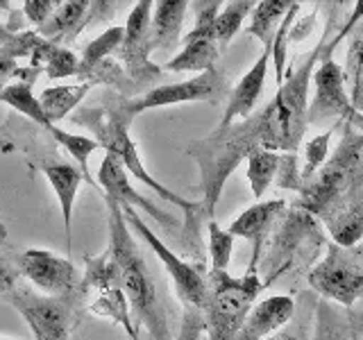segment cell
<instances>
[{"label":"cell","instance_id":"1","mask_svg":"<svg viewBox=\"0 0 363 340\" xmlns=\"http://www.w3.org/2000/svg\"><path fill=\"white\" fill-rule=\"evenodd\" d=\"M336 9H332V21L327 23L320 41L306 55V60L298 68H289L284 75L281 86L264 109L255 116H247L230 128H216L207 139L193 141L189 145L191 157L200 168V186H202V211L209 220H213V209L220 200L225 181L236 170V166L247 159L255 150L295 154L302 143V136L309 128L306 107H309V82L313 68L320 60L325 45L329 41L332 23Z\"/></svg>","mask_w":363,"mask_h":340},{"label":"cell","instance_id":"2","mask_svg":"<svg viewBox=\"0 0 363 340\" xmlns=\"http://www.w3.org/2000/svg\"><path fill=\"white\" fill-rule=\"evenodd\" d=\"M132 113L128 109V98H109V102L105 107H77L71 113V120L79 128H84L89 132H94L98 136V145L102 147L105 152H111L113 157L118 159L121 166L132 173L139 181L147 188H152L159 198L164 202L173 204V207L184 211V236L182 241L184 245L191 247V252H198L200 249V222L204 218V211H202V202H191L186 198L177 196L175 191L166 188L164 184L147 173L139 150L130 136V125H132Z\"/></svg>","mask_w":363,"mask_h":340},{"label":"cell","instance_id":"3","mask_svg":"<svg viewBox=\"0 0 363 340\" xmlns=\"http://www.w3.org/2000/svg\"><path fill=\"white\" fill-rule=\"evenodd\" d=\"M109 209V264L113 270V286H116L132 311V320H139L152 340H175L170 334L168 317L159 302L157 281L147 268L143 254L136 247L132 230L121 207L113 200L105 198Z\"/></svg>","mask_w":363,"mask_h":340},{"label":"cell","instance_id":"4","mask_svg":"<svg viewBox=\"0 0 363 340\" xmlns=\"http://www.w3.org/2000/svg\"><path fill=\"white\" fill-rule=\"evenodd\" d=\"M354 130L345 125L343 139L327 166L304 181L295 204L325 225L340 213L363 207V132Z\"/></svg>","mask_w":363,"mask_h":340},{"label":"cell","instance_id":"5","mask_svg":"<svg viewBox=\"0 0 363 340\" xmlns=\"http://www.w3.org/2000/svg\"><path fill=\"white\" fill-rule=\"evenodd\" d=\"M121 211L125 215V220H128L130 230H134L147 245H150L157 259L164 264L170 281H173L182 311H184V320H182V332L177 340H198V336L204 332V327H207V306H209L207 277L202 275V270L198 266L182 261L173 249L159 241L157 234L139 218L136 209L123 207Z\"/></svg>","mask_w":363,"mask_h":340},{"label":"cell","instance_id":"6","mask_svg":"<svg viewBox=\"0 0 363 340\" xmlns=\"http://www.w3.org/2000/svg\"><path fill=\"white\" fill-rule=\"evenodd\" d=\"M361 16H363V0H359L354 5V11L350 14L345 26H340L334 37L327 41L320 60H318V64L313 68V75H311L313 98H311V105L306 107V120L309 123L338 118L340 123L359 128L363 132V118L354 111V107H352V102H350V96H347L343 66L334 62L336 45L352 32V28L361 21Z\"/></svg>","mask_w":363,"mask_h":340},{"label":"cell","instance_id":"7","mask_svg":"<svg viewBox=\"0 0 363 340\" xmlns=\"http://www.w3.org/2000/svg\"><path fill=\"white\" fill-rule=\"evenodd\" d=\"M209 306H207V334L209 340H234L245 315L255 306L259 293L266 283L259 279L257 270H245L243 277H232L230 272L209 270Z\"/></svg>","mask_w":363,"mask_h":340},{"label":"cell","instance_id":"8","mask_svg":"<svg viewBox=\"0 0 363 340\" xmlns=\"http://www.w3.org/2000/svg\"><path fill=\"white\" fill-rule=\"evenodd\" d=\"M84 293L86 288L66 295H39L23 283H16L5 300L23 315L34 340H71L82 313Z\"/></svg>","mask_w":363,"mask_h":340},{"label":"cell","instance_id":"9","mask_svg":"<svg viewBox=\"0 0 363 340\" xmlns=\"http://www.w3.org/2000/svg\"><path fill=\"white\" fill-rule=\"evenodd\" d=\"M309 286L325 300L352 306L363 298V264L350 249L327 243L325 259L309 272Z\"/></svg>","mask_w":363,"mask_h":340},{"label":"cell","instance_id":"10","mask_svg":"<svg viewBox=\"0 0 363 340\" xmlns=\"http://www.w3.org/2000/svg\"><path fill=\"white\" fill-rule=\"evenodd\" d=\"M196 14L193 30L184 37L179 55L166 62L162 71L168 73H207L216 68L218 62V43L213 39V21L218 16V9L223 7L218 0H207V3H189Z\"/></svg>","mask_w":363,"mask_h":340},{"label":"cell","instance_id":"11","mask_svg":"<svg viewBox=\"0 0 363 340\" xmlns=\"http://www.w3.org/2000/svg\"><path fill=\"white\" fill-rule=\"evenodd\" d=\"M150 0L134 5L128 21L123 26V41L116 57L123 64V71L136 86H145L162 75V68L150 64L152 41H150V18H152Z\"/></svg>","mask_w":363,"mask_h":340},{"label":"cell","instance_id":"12","mask_svg":"<svg viewBox=\"0 0 363 340\" xmlns=\"http://www.w3.org/2000/svg\"><path fill=\"white\" fill-rule=\"evenodd\" d=\"M225 75L218 68H211L207 73H200L196 77L186 79V82H175V84H157L150 89L143 98H132L128 100V109L132 116L143 113L147 109H159V107H173L182 105V102H198V100H209L218 102L225 98Z\"/></svg>","mask_w":363,"mask_h":340},{"label":"cell","instance_id":"13","mask_svg":"<svg viewBox=\"0 0 363 340\" xmlns=\"http://www.w3.org/2000/svg\"><path fill=\"white\" fill-rule=\"evenodd\" d=\"M18 272L45 295H66L84 288L79 270L71 259H62L45 249H26L16 259Z\"/></svg>","mask_w":363,"mask_h":340},{"label":"cell","instance_id":"14","mask_svg":"<svg viewBox=\"0 0 363 340\" xmlns=\"http://www.w3.org/2000/svg\"><path fill=\"white\" fill-rule=\"evenodd\" d=\"M98 186L100 191H105V198L113 200L118 207H132V209H143L147 215L162 225V227H173L175 225V215H170L164 209H157L155 204L139 196V191H134L130 184V177H128V170L121 166V162L111 152L105 154L102 164L98 168Z\"/></svg>","mask_w":363,"mask_h":340},{"label":"cell","instance_id":"15","mask_svg":"<svg viewBox=\"0 0 363 340\" xmlns=\"http://www.w3.org/2000/svg\"><path fill=\"white\" fill-rule=\"evenodd\" d=\"M279 218H281L279 232L275 234V243L270 247V266H279L277 277L289 268V259L298 252L306 241L323 243L320 227H318L311 213L293 207L284 211Z\"/></svg>","mask_w":363,"mask_h":340},{"label":"cell","instance_id":"16","mask_svg":"<svg viewBox=\"0 0 363 340\" xmlns=\"http://www.w3.org/2000/svg\"><path fill=\"white\" fill-rule=\"evenodd\" d=\"M284 211H286V202L284 200L257 202L227 227V232L234 238H245V241L252 243V259H250L247 270H259V259H261V252H264L266 238L272 234L275 220Z\"/></svg>","mask_w":363,"mask_h":340},{"label":"cell","instance_id":"17","mask_svg":"<svg viewBox=\"0 0 363 340\" xmlns=\"http://www.w3.org/2000/svg\"><path fill=\"white\" fill-rule=\"evenodd\" d=\"M39 170L45 175V179L50 181L55 196H57V200H60L64 227H66V252L71 254V243H73L71 222H73V204L77 198V188L82 181H89V184L96 186L98 191H100V186H98L96 179L86 177L79 166L68 164V162H60V159H52V162H48V164H39Z\"/></svg>","mask_w":363,"mask_h":340},{"label":"cell","instance_id":"18","mask_svg":"<svg viewBox=\"0 0 363 340\" xmlns=\"http://www.w3.org/2000/svg\"><path fill=\"white\" fill-rule=\"evenodd\" d=\"M268 64H270V48H264V52H261V57L255 62V66L238 79V84L232 89V94L227 96V107H225L223 120L218 128H230L232 123L252 116V111L261 98V91L266 86Z\"/></svg>","mask_w":363,"mask_h":340},{"label":"cell","instance_id":"19","mask_svg":"<svg viewBox=\"0 0 363 340\" xmlns=\"http://www.w3.org/2000/svg\"><path fill=\"white\" fill-rule=\"evenodd\" d=\"M295 313V302L289 295H270L257 302L238 329L234 340H264L286 324Z\"/></svg>","mask_w":363,"mask_h":340},{"label":"cell","instance_id":"20","mask_svg":"<svg viewBox=\"0 0 363 340\" xmlns=\"http://www.w3.org/2000/svg\"><path fill=\"white\" fill-rule=\"evenodd\" d=\"M91 7H94V3H89V0H68V3H60V7L55 9V14L37 30V34L45 41L66 48V45L94 21L96 9H91Z\"/></svg>","mask_w":363,"mask_h":340},{"label":"cell","instance_id":"21","mask_svg":"<svg viewBox=\"0 0 363 340\" xmlns=\"http://www.w3.org/2000/svg\"><path fill=\"white\" fill-rule=\"evenodd\" d=\"M186 9L189 3H184V0H162V3L152 5V18H150L152 50L175 48L182 34V26H184Z\"/></svg>","mask_w":363,"mask_h":340},{"label":"cell","instance_id":"22","mask_svg":"<svg viewBox=\"0 0 363 340\" xmlns=\"http://www.w3.org/2000/svg\"><path fill=\"white\" fill-rule=\"evenodd\" d=\"M347 55H345V82L350 84V102L354 111L363 118V21H359L347 34Z\"/></svg>","mask_w":363,"mask_h":340},{"label":"cell","instance_id":"23","mask_svg":"<svg viewBox=\"0 0 363 340\" xmlns=\"http://www.w3.org/2000/svg\"><path fill=\"white\" fill-rule=\"evenodd\" d=\"M89 91H91V86L84 82L68 84V86H50V89H45L37 100H39L43 113L48 116V120L57 125L66 116H71V113L79 107V102L86 98Z\"/></svg>","mask_w":363,"mask_h":340},{"label":"cell","instance_id":"24","mask_svg":"<svg viewBox=\"0 0 363 340\" xmlns=\"http://www.w3.org/2000/svg\"><path fill=\"white\" fill-rule=\"evenodd\" d=\"M293 3L289 0H261L252 9V18H250L247 34L257 37L264 48H272V39L279 28L281 18L286 16V11L291 9Z\"/></svg>","mask_w":363,"mask_h":340},{"label":"cell","instance_id":"25","mask_svg":"<svg viewBox=\"0 0 363 340\" xmlns=\"http://www.w3.org/2000/svg\"><path fill=\"white\" fill-rule=\"evenodd\" d=\"M255 5L257 3H250V0H234V3H227L223 11H218L213 21V39L218 43V50H225L230 45L236 32L243 28L247 14H252Z\"/></svg>","mask_w":363,"mask_h":340},{"label":"cell","instance_id":"26","mask_svg":"<svg viewBox=\"0 0 363 340\" xmlns=\"http://www.w3.org/2000/svg\"><path fill=\"white\" fill-rule=\"evenodd\" d=\"M247 181L252 188V196L259 200L264 198V193L277 177L279 168V152H268V150H255L247 154Z\"/></svg>","mask_w":363,"mask_h":340},{"label":"cell","instance_id":"27","mask_svg":"<svg viewBox=\"0 0 363 340\" xmlns=\"http://www.w3.org/2000/svg\"><path fill=\"white\" fill-rule=\"evenodd\" d=\"M300 11V3H293L291 9L286 11V16L281 18L279 28L275 32V39H272V48H270V60H272V68H275V82L277 86H281L284 75H286V64H289V45H291V28L295 18H298Z\"/></svg>","mask_w":363,"mask_h":340},{"label":"cell","instance_id":"28","mask_svg":"<svg viewBox=\"0 0 363 340\" xmlns=\"http://www.w3.org/2000/svg\"><path fill=\"white\" fill-rule=\"evenodd\" d=\"M123 41V28H109L100 34L98 39H94L89 45H84L82 60H79V71L82 68L96 66L102 60H109L111 55H116Z\"/></svg>","mask_w":363,"mask_h":340},{"label":"cell","instance_id":"29","mask_svg":"<svg viewBox=\"0 0 363 340\" xmlns=\"http://www.w3.org/2000/svg\"><path fill=\"white\" fill-rule=\"evenodd\" d=\"M209 230V256H211V270L213 272H227L232 261V252H234V236L223 230V227L209 220L207 225Z\"/></svg>","mask_w":363,"mask_h":340},{"label":"cell","instance_id":"30","mask_svg":"<svg viewBox=\"0 0 363 340\" xmlns=\"http://www.w3.org/2000/svg\"><path fill=\"white\" fill-rule=\"evenodd\" d=\"M336 132V125L329 128L327 132L313 136V139L304 145V168H300L302 173V184L306 179H311L318 170H320L329 157V143H332V134Z\"/></svg>","mask_w":363,"mask_h":340},{"label":"cell","instance_id":"31","mask_svg":"<svg viewBox=\"0 0 363 340\" xmlns=\"http://www.w3.org/2000/svg\"><path fill=\"white\" fill-rule=\"evenodd\" d=\"M313 340H345V324L325 302L318 306V327Z\"/></svg>","mask_w":363,"mask_h":340},{"label":"cell","instance_id":"32","mask_svg":"<svg viewBox=\"0 0 363 340\" xmlns=\"http://www.w3.org/2000/svg\"><path fill=\"white\" fill-rule=\"evenodd\" d=\"M18 57L14 55V50H11V45H7L5 50H0V94L9 86L7 82L9 79H26V77H32V75H41L43 68H18L16 64Z\"/></svg>","mask_w":363,"mask_h":340},{"label":"cell","instance_id":"33","mask_svg":"<svg viewBox=\"0 0 363 340\" xmlns=\"http://www.w3.org/2000/svg\"><path fill=\"white\" fill-rule=\"evenodd\" d=\"M277 186L284 191H298L302 188V173L298 166V154H279V168H277Z\"/></svg>","mask_w":363,"mask_h":340},{"label":"cell","instance_id":"34","mask_svg":"<svg viewBox=\"0 0 363 340\" xmlns=\"http://www.w3.org/2000/svg\"><path fill=\"white\" fill-rule=\"evenodd\" d=\"M57 7H60L57 0H26V3H23V14H26V18L39 30L43 23L55 14Z\"/></svg>","mask_w":363,"mask_h":340},{"label":"cell","instance_id":"35","mask_svg":"<svg viewBox=\"0 0 363 340\" xmlns=\"http://www.w3.org/2000/svg\"><path fill=\"white\" fill-rule=\"evenodd\" d=\"M18 279H21L18 266L0 256V300H5L7 295L16 288Z\"/></svg>","mask_w":363,"mask_h":340},{"label":"cell","instance_id":"36","mask_svg":"<svg viewBox=\"0 0 363 340\" xmlns=\"http://www.w3.org/2000/svg\"><path fill=\"white\" fill-rule=\"evenodd\" d=\"M16 34H18V30L11 28V23H9V26L0 23V50H5L7 45L14 43L16 41Z\"/></svg>","mask_w":363,"mask_h":340},{"label":"cell","instance_id":"37","mask_svg":"<svg viewBox=\"0 0 363 340\" xmlns=\"http://www.w3.org/2000/svg\"><path fill=\"white\" fill-rule=\"evenodd\" d=\"M264 340H304L300 334H295V332H279V334H275V336H268V338H264Z\"/></svg>","mask_w":363,"mask_h":340},{"label":"cell","instance_id":"38","mask_svg":"<svg viewBox=\"0 0 363 340\" xmlns=\"http://www.w3.org/2000/svg\"><path fill=\"white\" fill-rule=\"evenodd\" d=\"M3 241H7V227H5L3 218H0V243Z\"/></svg>","mask_w":363,"mask_h":340},{"label":"cell","instance_id":"39","mask_svg":"<svg viewBox=\"0 0 363 340\" xmlns=\"http://www.w3.org/2000/svg\"><path fill=\"white\" fill-rule=\"evenodd\" d=\"M134 340H136V338H134Z\"/></svg>","mask_w":363,"mask_h":340}]
</instances>
